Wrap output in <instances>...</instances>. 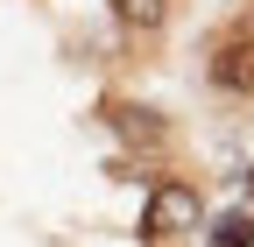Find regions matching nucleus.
<instances>
[{"label":"nucleus","instance_id":"1","mask_svg":"<svg viewBox=\"0 0 254 247\" xmlns=\"http://www.w3.org/2000/svg\"><path fill=\"white\" fill-rule=\"evenodd\" d=\"M205 85L219 99H254V7H240L205 43Z\"/></svg>","mask_w":254,"mask_h":247},{"label":"nucleus","instance_id":"2","mask_svg":"<svg viewBox=\"0 0 254 247\" xmlns=\"http://www.w3.org/2000/svg\"><path fill=\"white\" fill-rule=\"evenodd\" d=\"M205 233V191L190 177H155L148 184V205H141V240H190Z\"/></svg>","mask_w":254,"mask_h":247},{"label":"nucleus","instance_id":"3","mask_svg":"<svg viewBox=\"0 0 254 247\" xmlns=\"http://www.w3.org/2000/svg\"><path fill=\"white\" fill-rule=\"evenodd\" d=\"M113 127H120V141H134V148H163L170 141V120L155 113V106H134V99L113 106Z\"/></svg>","mask_w":254,"mask_h":247},{"label":"nucleus","instance_id":"4","mask_svg":"<svg viewBox=\"0 0 254 247\" xmlns=\"http://www.w3.org/2000/svg\"><path fill=\"white\" fill-rule=\"evenodd\" d=\"M106 7H113V21L127 28V36H163L177 0H106Z\"/></svg>","mask_w":254,"mask_h":247},{"label":"nucleus","instance_id":"5","mask_svg":"<svg viewBox=\"0 0 254 247\" xmlns=\"http://www.w3.org/2000/svg\"><path fill=\"white\" fill-rule=\"evenodd\" d=\"M205 247H254V205L212 212V219H205Z\"/></svg>","mask_w":254,"mask_h":247}]
</instances>
